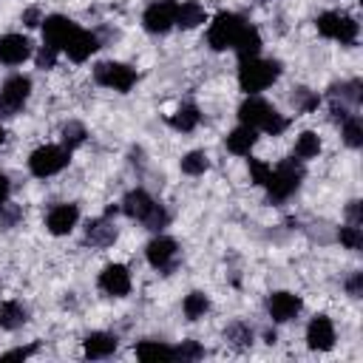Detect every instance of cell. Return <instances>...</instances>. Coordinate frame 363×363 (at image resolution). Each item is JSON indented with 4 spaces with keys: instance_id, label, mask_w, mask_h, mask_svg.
<instances>
[{
    "instance_id": "obj_1",
    "label": "cell",
    "mask_w": 363,
    "mask_h": 363,
    "mask_svg": "<svg viewBox=\"0 0 363 363\" xmlns=\"http://www.w3.org/2000/svg\"><path fill=\"white\" fill-rule=\"evenodd\" d=\"M278 74H281V65H278L275 60H258V57H252V60H244V62H241L238 85H241V91H247V94H258V91H264L267 85H272V82L278 79Z\"/></svg>"
},
{
    "instance_id": "obj_2",
    "label": "cell",
    "mask_w": 363,
    "mask_h": 363,
    "mask_svg": "<svg viewBox=\"0 0 363 363\" xmlns=\"http://www.w3.org/2000/svg\"><path fill=\"white\" fill-rule=\"evenodd\" d=\"M301 179H303V164H301L295 156H292V159H286V162H281V164H278V167L269 173V179H267L269 199L281 201V199L292 196V193L298 190Z\"/></svg>"
},
{
    "instance_id": "obj_3",
    "label": "cell",
    "mask_w": 363,
    "mask_h": 363,
    "mask_svg": "<svg viewBox=\"0 0 363 363\" xmlns=\"http://www.w3.org/2000/svg\"><path fill=\"white\" fill-rule=\"evenodd\" d=\"M244 26H247V23H244L238 14L221 11V14L213 20L210 31H207V43H210L216 51H224V48H230V45L235 43V37L241 34V28H244Z\"/></svg>"
},
{
    "instance_id": "obj_4",
    "label": "cell",
    "mask_w": 363,
    "mask_h": 363,
    "mask_svg": "<svg viewBox=\"0 0 363 363\" xmlns=\"http://www.w3.org/2000/svg\"><path fill=\"white\" fill-rule=\"evenodd\" d=\"M68 153L71 150H65V147H57V145H43V147H37L34 153H31V159H28V167H31V173L34 176H54V173H60L65 164H68Z\"/></svg>"
},
{
    "instance_id": "obj_5",
    "label": "cell",
    "mask_w": 363,
    "mask_h": 363,
    "mask_svg": "<svg viewBox=\"0 0 363 363\" xmlns=\"http://www.w3.org/2000/svg\"><path fill=\"white\" fill-rule=\"evenodd\" d=\"M28 94H31V79L28 77H20V74L9 77L3 82V91H0V116H14L26 105Z\"/></svg>"
},
{
    "instance_id": "obj_6",
    "label": "cell",
    "mask_w": 363,
    "mask_h": 363,
    "mask_svg": "<svg viewBox=\"0 0 363 363\" xmlns=\"http://www.w3.org/2000/svg\"><path fill=\"white\" fill-rule=\"evenodd\" d=\"M318 31L329 40H340V43H354L357 37V23L346 14H337V11H323L318 17Z\"/></svg>"
},
{
    "instance_id": "obj_7",
    "label": "cell",
    "mask_w": 363,
    "mask_h": 363,
    "mask_svg": "<svg viewBox=\"0 0 363 363\" xmlns=\"http://www.w3.org/2000/svg\"><path fill=\"white\" fill-rule=\"evenodd\" d=\"M94 77L99 85H108L113 91H130V85L136 82V71L122 62H99L94 68Z\"/></svg>"
},
{
    "instance_id": "obj_8",
    "label": "cell",
    "mask_w": 363,
    "mask_h": 363,
    "mask_svg": "<svg viewBox=\"0 0 363 363\" xmlns=\"http://www.w3.org/2000/svg\"><path fill=\"white\" fill-rule=\"evenodd\" d=\"M176 9H179V3H173V0H159V3L147 6L145 28L153 34H164L170 26H176Z\"/></svg>"
},
{
    "instance_id": "obj_9",
    "label": "cell",
    "mask_w": 363,
    "mask_h": 363,
    "mask_svg": "<svg viewBox=\"0 0 363 363\" xmlns=\"http://www.w3.org/2000/svg\"><path fill=\"white\" fill-rule=\"evenodd\" d=\"M306 343L315 352H329L335 346V329H332V320L326 315H315L309 320V326H306Z\"/></svg>"
},
{
    "instance_id": "obj_10",
    "label": "cell",
    "mask_w": 363,
    "mask_h": 363,
    "mask_svg": "<svg viewBox=\"0 0 363 363\" xmlns=\"http://www.w3.org/2000/svg\"><path fill=\"white\" fill-rule=\"evenodd\" d=\"M74 28H77V26H74L68 17H62V14H51V17H45V20H43V37H45V45L62 51L65 40L71 37Z\"/></svg>"
},
{
    "instance_id": "obj_11",
    "label": "cell",
    "mask_w": 363,
    "mask_h": 363,
    "mask_svg": "<svg viewBox=\"0 0 363 363\" xmlns=\"http://www.w3.org/2000/svg\"><path fill=\"white\" fill-rule=\"evenodd\" d=\"M96 48H99L96 37H94L91 31H82V28H74V31H71V37H68V40H65V45H62V51H65L74 62L88 60Z\"/></svg>"
},
{
    "instance_id": "obj_12",
    "label": "cell",
    "mask_w": 363,
    "mask_h": 363,
    "mask_svg": "<svg viewBox=\"0 0 363 363\" xmlns=\"http://www.w3.org/2000/svg\"><path fill=\"white\" fill-rule=\"evenodd\" d=\"M99 286H102L108 295L122 298V295L130 292V275H128V269H125L122 264H111V267L102 269V275H99Z\"/></svg>"
},
{
    "instance_id": "obj_13",
    "label": "cell",
    "mask_w": 363,
    "mask_h": 363,
    "mask_svg": "<svg viewBox=\"0 0 363 363\" xmlns=\"http://www.w3.org/2000/svg\"><path fill=\"white\" fill-rule=\"evenodd\" d=\"M267 309L278 323H286L301 312V298L292 292H272L267 301Z\"/></svg>"
},
{
    "instance_id": "obj_14",
    "label": "cell",
    "mask_w": 363,
    "mask_h": 363,
    "mask_svg": "<svg viewBox=\"0 0 363 363\" xmlns=\"http://www.w3.org/2000/svg\"><path fill=\"white\" fill-rule=\"evenodd\" d=\"M28 54H31L28 37H23V34H6V37H0V62L17 65V62H23Z\"/></svg>"
},
{
    "instance_id": "obj_15",
    "label": "cell",
    "mask_w": 363,
    "mask_h": 363,
    "mask_svg": "<svg viewBox=\"0 0 363 363\" xmlns=\"http://www.w3.org/2000/svg\"><path fill=\"white\" fill-rule=\"evenodd\" d=\"M77 218H79L77 204H57V207L48 213L45 224H48V230H51L54 235H65V233H71V230H74Z\"/></svg>"
},
{
    "instance_id": "obj_16",
    "label": "cell",
    "mask_w": 363,
    "mask_h": 363,
    "mask_svg": "<svg viewBox=\"0 0 363 363\" xmlns=\"http://www.w3.org/2000/svg\"><path fill=\"white\" fill-rule=\"evenodd\" d=\"M267 113H269V105L261 99V96H255V94H250L244 102H241V108H238V119H241V125H250V128H261V122L267 119Z\"/></svg>"
},
{
    "instance_id": "obj_17",
    "label": "cell",
    "mask_w": 363,
    "mask_h": 363,
    "mask_svg": "<svg viewBox=\"0 0 363 363\" xmlns=\"http://www.w3.org/2000/svg\"><path fill=\"white\" fill-rule=\"evenodd\" d=\"M173 255H176V241L167 238V235H159V238H153L147 244V261L153 267H159V269H164L173 261Z\"/></svg>"
},
{
    "instance_id": "obj_18",
    "label": "cell",
    "mask_w": 363,
    "mask_h": 363,
    "mask_svg": "<svg viewBox=\"0 0 363 363\" xmlns=\"http://www.w3.org/2000/svg\"><path fill=\"white\" fill-rule=\"evenodd\" d=\"M233 48L238 51L241 62H244V60H252V57H258V51H261V34H258V28H252V26H244V28H241V34L235 37Z\"/></svg>"
},
{
    "instance_id": "obj_19",
    "label": "cell",
    "mask_w": 363,
    "mask_h": 363,
    "mask_svg": "<svg viewBox=\"0 0 363 363\" xmlns=\"http://www.w3.org/2000/svg\"><path fill=\"white\" fill-rule=\"evenodd\" d=\"M136 357L142 363H159V360H176V349L159 343V340H145L136 346Z\"/></svg>"
},
{
    "instance_id": "obj_20",
    "label": "cell",
    "mask_w": 363,
    "mask_h": 363,
    "mask_svg": "<svg viewBox=\"0 0 363 363\" xmlns=\"http://www.w3.org/2000/svg\"><path fill=\"white\" fill-rule=\"evenodd\" d=\"M150 207H153V199H150L145 190H130V193L122 199V210H125V216L139 218V221L147 216Z\"/></svg>"
},
{
    "instance_id": "obj_21",
    "label": "cell",
    "mask_w": 363,
    "mask_h": 363,
    "mask_svg": "<svg viewBox=\"0 0 363 363\" xmlns=\"http://www.w3.org/2000/svg\"><path fill=\"white\" fill-rule=\"evenodd\" d=\"M85 235H88V241H91L94 247H108V244L116 241V227H113L108 218H96V221L88 224Z\"/></svg>"
},
{
    "instance_id": "obj_22",
    "label": "cell",
    "mask_w": 363,
    "mask_h": 363,
    "mask_svg": "<svg viewBox=\"0 0 363 363\" xmlns=\"http://www.w3.org/2000/svg\"><path fill=\"white\" fill-rule=\"evenodd\" d=\"M116 349V337L108 332H91L85 337V354L88 357H108Z\"/></svg>"
},
{
    "instance_id": "obj_23",
    "label": "cell",
    "mask_w": 363,
    "mask_h": 363,
    "mask_svg": "<svg viewBox=\"0 0 363 363\" xmlns=\"http://www.w3.org/2000/svg\"><path fill=\"white\" fill-rule=\"evenodd\" d=\"M255 139H258V136H255V128H250V125H241V128L230 130V136H227V147H230L233 153L244 156V153H250V150H252Z\"/></svg>"
},
{
    "instance_id": "obj_24",
    "label": "cell",
    "mask_w": 363,
    "mask_h": 363,
    "mask_svg": "<svg viewBox=\"0 0 363 363\" xmlns=\"http://www.w3.org/2000/svg\"><path fill=\"white\" fill-rule=\"evenodd\" d=\"M199 23H204V9H201L196 0H184V3L176 9V26H182V28H196Z\"/></svg>"
},
{
    "instance_id": "obj_25",
    "label": "cell",
    "mask_w": 363,
    "mask_h": 363,
    "mask_svg": "<svg viewBox=\"0 0 363 363\" xmlns=\"http://www.w3.org/2000/svg\"><path fill=\"white\" fill-rule=\"evenodd\" d=\"M199 108L196 105H182L173 116H170V125L176 128V130H182V133H187V130H193L196 125H199Z\"/></svg>"
},
{
    "instance_id": "obj_26",
    "label": "cell",
    "mask_w": 363,
    "mask_h": 363,
    "mask_svg": "<svg viewBox=\"0 0 363 363\" xmlns=\"http://www.w3.org/2000/svg\"><path fill=\"white\" fill-rule=\"evenodd\" d=\"M23 323H26V309L20 303L9 301V303L0 306V326L3 329H20Z\"/></svg>"
},
{
    "instance_id": "obj_27",
    "label": "cell",
    "mask_w": 363,
    "mask_h": 363,
    "mask_svg": "<svg viewBox=\"0 0 363 363\" xmlns=\"http://www.w3.org/2000/svg\"><path fill=\"white\" fill-rule=\"evenodd\" d=\"M318 153H320V139H318L312 130L301 133L298 142H295V156H298V159H312V156H318Z\"/></svg>"
},
{
    "instance_id": "obj_28",
    "label": "cell",
    "mask_w": 363,
    "mask_h": 363,
    "mask_svg": "<svg viewBox=\"0 0 363 363\" xmlns=\"http://www.w3.org/2000/svg\"><path fill=\"white\" fill-rule=\"evenodd\" d=\"M343 139L349 147H360L363 145V125L357 116H346L343 119Z\"/></svg>"
},
{
    "instance_id": "obj_29",
    "label": "cell",
    "mask_w": 363,
    "mask_h": 363,
    "mask_svg": "<svg viewBox=\"0 0 363 363\" xmlns=\"http://www.w3.org/2000/svg\"><path fill=\"white\" fill-rule=\"evenodd\" d=\"M85 142V128L79 125V122H68L65 128H62V145H65V150H74V147H79Z\"/></svg>"
},
{
    "instance_id": "obj_30",
    "label": "cell",
    "mask_w": 363,
    "mask_h": 363,
    "mask_svg": "<svg viewBox=\"0 0 363 363\" xmlns=\"http://www.w3.org/2000/svg\"><path fill=\"white\" fill-rule=\"evenodd\" d=\"M207 156L201 153V150H193V153H187L184 159H182V170L187 173V176H199V173H204L207 170Z\"/></svg>"
},
{
    "instance_id": "obj_31",
    "label": "cell",
    "mask_w": 363,
    "mask_h": 363,
    "mask_svg": "<svg viewBox=\"0 0 363 363\" xmlns=\"http://www.w3.org/2000/svg\"><path fill=\"white\" fill-rule=\"evenodd\" d=\"M207 312V298L201 295V292H190L187 298H184V315L190 318V320H196V318H201Z\"/></svg>"
},
{
    "instance_id": "obj_32",
    "label": "cell",
    "mask_w": 363,
    "mask_h": 363,
    "mask_svg": "<svg viewBox=\"0 0 363 363\" xmlns=\"http://www.w3.org/2000/svg\"><path fill=\"white\" fill-rule=\"evenodd\" d=\"M235 349H244V346H250L252 343V332H250V326H244V323H233L230 329H227V335H224Z\"/></svg>"
},
{
    "instance_id": "obj_33",
    "label": "cell",
    "mask_w": 363,
    "mask_h": 363,
    "mask_svg": "<svg viewBox=\"0 0 363 363\" xmlns=\"http://www.w3.org/2000/svg\"><path fill=\"white\" fill-rule=\"evenodd\" d=\"M286 125H289V122H286V119H284V116H281V113H278L275 108H269V113H267V119L261 122V130H267V133H272V136H278V133H281V130H284Z\"/></svg>"
},
{
    "instance_id": "obj_34",
    "label": "cell",
    "mask_w": 363,
    "mask_h": 363,
    "mask_svg": "<svg viewBox=\"0 0 363 363\" xmlns=\"http://www.w3.org/2000/svg\"><path fill=\"white\" fill-rule=\"evenodd\" d=\"M340 241H343L349 250H360V244H363L360 227H354V224H346V227H340Z\"/></svg>"
},
{
    "instance_id": "obj_35",
    "label": "cell",
    "mask_w": 363,
    "mask_h": 363,
    "mask_svg": "<svg viewBox=\"0 0 363 363\" xmlns=\"http://www.w3.org/2000/svg\"><path fill=\"white\" fill-rule=\"evenodd\" d=\"M292 102H295V108H298V111H312V108L318 105V96H315V94H309L306 88H295Z\"/></svg>"
},
{
    "instance_id": "obj_36",
    "label": "cell",
    "mask_w": 363,
    "mask_h": 363,
    "mask_svg": "<svg viewBox=\"0 0 363 363\" xmlns=\"http://www.w3.org/2000/svg\"><path fill=\"white\" fill-rule=\"evenodd\" d=\"M142 221H145V227H147V230H159V227H164V224H167V213H164L159 204H153Z\"/></svg>"
},
{
    "instance_id": "obj_37",
    "label": "cell",
    "mask_w": 363,
    "mask_h": 363,
    "mask_svg": "<svg viewBox=\"0 0 363 363\" xmlns=\"http://www.w3.org/2000/svg\"><path fill=\"white\" fill-rule=\"evenodd\" d=\"M269 173H272V170H269L267 162H261V159H250V176H252L255 184H267Z\"/></svg>"
},
{
    "instance_id": "obj_38",
    "label": "cell",
    "mask_w": 363,
    "mask_h": 363,
    "mask_svg": "<svg viewBox=\"0 0 363 363\" xmlns=\"http://www.w3.org/2000/svg\"><path fill=\"white\" fill-rule=\"evenodd\" d=\"M204 352H201V346L196 343V340H184L179 349H176V357H182V360H196V357H201Z\"/></svg>"
},
{
    "instance_id": "obj_39",
    "label": "cell",
    "mask_w": 363,
    "mask_h": 363,
    "mask_svg": "<svg viewBox=\"0 0 363 363\" xmlns=\"http://www.w3.org/2000/svg\"><path fill=\"white\" fill-rule=\"evenodd\" d=\"M54 62H57V48L43 45L40 54H37V65H40V68H54Z\"/></svg>"
},
{
    "instance_id": "obj_40",
    "label": "cell",
    "mask_w": 363,
    "mask_h": 363,
    "mask_svg": "<svg viewBox=\"0 0 363 363\" xmlns=\"http://www.w3.org/2000/svg\"><path fill=\"white\" fill-rule=\"evenodd\" d=\"M346 292H349L352 298H360V292H363V272H354V275L346 281Z\"/></svg>"
},
{
    "instance_id": "obj_41",
    "label": "cell",
    "mask_w": 363,
    "mask_h": 363,
    "mask_svg": "<svg viewBox=\"0 0 363 363\" xmlns=\"http://www.w3.org/2000/svg\"><path fill=\"white\" fill-rule=\"evenodd\" d=\"M0 210H3V216H0V227H11V224L20 218V210H17V207H9V204H3Z\"/></svg>"
},
{
    "instance_id": "obj_42",
    "label": "cell",
    "mask_w": 363,
    "mask_h": 363,
    "mask_svg": "<svg viewBox=\"0 0 363 363\" xmlns=\"http://www.w3.org/2000/svg\"><path fill=\"white\" fill-rule=\"evenodd\" d=\"M34 352V346H26V349H11V352H6L0 360H20V357H28Z\"/></svg>"
},
{
    "instance_id": "obj_43",
    "label": "cell",
    "mask_w": 363,
    "mask_h": 363,
    "mask_svg": "<svg viewBox=\"0 0 363 363\" xmlns=\"http://www.w3.org/2000/svg\"><path fill=\"white\" fill-rule=\"evenodd\" d=\"M346 216H349V224L360 227V201H352L349 210H346Z\"/></svg>"
},
{
    "instance_id": "obj_44",
    "label": "cell",
    "mask_w": 363,
    "mask_h": 363,
    "mask_svg": "<svg viewBox=\"0 0 363 363\" xmlns=\"http://www.w3.org/2000/svg\"><path fill=\"white\" fill-rule=\"evenodd\" d=\"M37 20H40V11H37V9H28V11L23 14V23H26V26H37Z\"/></svg>"
},
{
    "instance_id": "obj_45",
    "label": "cell",
    "mask_w": 363,
    "mask_h": 363,
    "mask_svg": "<svg viewBox=\"0 0 363 363\" xmlns=\"http://www.w3.org/2000/svg\"><path fill=\"white\" fill-rule=\"evenodd\" d=\"M6 199H9V179L0 173V207L6 204Z\"/></svg>"
},
{
    "instance_id": "obj_46",
    "label": "cell",
    "mask_w": 363,
    "mask_h": 363,
    "mask_svg": "<svg viewBox=\"0 0 363 363\" xmlns=\"http://www.w3.org/2000/svg\"><path fill=\"white\" fill-rule=\"evenodd\" d=\"M3 139H6V133H3V128H0V145H3Z\"/></svg>"
}]
</instances>
